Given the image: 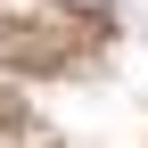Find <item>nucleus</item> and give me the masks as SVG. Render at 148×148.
Wrapping results in <instances>:
<instances>
[{"mask_svg": "<svg viewBox=\"0 0 148 148\" xmlns=\"http://www.w3.org/2000/svg\"><path fill=\"white\" fill-rule=\"evenodd\" d=\"M74 8H99V0H74Z\"/></svg>", "mask_w": 148, "mask_h": 148, "instance_id": "f257e3e1", "label": "nucleus"}]
</instances>
